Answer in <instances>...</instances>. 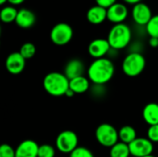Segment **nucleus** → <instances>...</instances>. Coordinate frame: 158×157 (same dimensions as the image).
I'll use <instances>...</instances> for the list:
<instances>
[{"label":"nucleus","mask_w":158,"mask_h":157,"mask_svg":"<svg viewBox=\"0 0 158 157\" xmlns=\"http://www.w3.org/2000/svg\"><path fill=\"white\" fill-rule=\"evenodd\" d=\"M115 74V65L110 58L94 59L87 69V77L94 85H105Z\"/></svg>","instance_id":"1"},{"label":"nucleus","mask_w":158,"mask_h":157,"mask_svg":"<svg viewBox=\"0 0 158 157\" xmlns=\"http://www.w3.org/2000/svg\"><path fill=\"white\" fill-rule=\"evenodd\" d=\"M43 86L48 94L59 97L65 95L69 89V80L64 73L53 71L44 76Z\"/></svg>","instance_id":"2"},{"label":"nucleus","mask_w":158,"mask_h":157,"mask_svg":"<svg viewBox=\"0 0 158 157\" xmlns=\"http://www.w3.org/2000/svg\"><path fill=\"white\" fill-rule=\"evenodd\" d=\"M132 33L131 28L125 23L114 24V26L110 29L107 41L112 49L118 51L126 48L131 41Z\"/></svg>","instance_id":"3"},{"label":"nucleus","mask_w":158,"mask_h":157,"mask_svg":"<svg viewBox=\"0 0 158 157\" xmlns=\"http://www.w3.org/2000/svg\"><path fill=\"white\" fill-rule=\"evenodd\" d=\"M146 67V59L140 52H131L123 59L121 68L123 73L131 78L141 75Z\"/></svg>","instance_id":"4"},{"label":"nucleus","mask_w":158,"mask_h":157,"mask_svg":"<svg viewBox=\"0 0 158 157\" xmlns=\"http://www.w3.org/2000/svg\"><path fill=\"white\" fill-rule=\"evenodd\" d=\"M97 143L106 148H111L119 142L118 130L109 123H102L95 130Z\"/></svg>","instance_id":"5"},{"label":"nucleus","mask_w":158,"mask_h":157,"mask_svg":"<svg viewBox=\"0 0 158 157\" xmlns=\"http://www.w3.org/2000/svg\"><path fill=\"white\" fill-rule=\"evenodd\" d=\"M77 147H79V138L76 132L72 130L61 131L56 139V148L62 154L70 155Z\"/></svg>","instance_id":"6"},{"label":"nucleus","mask_w":158,"mask_h":157,"mask_svg":"<svg viewBox=\"0 0 158 157\" xmlns=\"http://www.w3.org/2000/svg\"><path fill=\"white\" fill-rule=\"evenodd\" d=\"M73 38V29L66 22L56 24L50 31L51 42L58 46L68 44Z\"/></svg>","instance_id":"7"},{"label":"nucleus","mask_w":158,"mask_h":157,"mask_svg":"<svg viewBox=\"0 0 158 157\" xmlns=\"http://www.w3.org/2000/svg\"><path fill=\"white\" fill-rule=\"evenodd\" d=\"M131 155L133 157H145L154 152V143L148 138H137L129 144Z\"/></svg>","instance_id":"8"},{"label":"nucleus","mask_w":158,"mask_h":157,"mask_svg":"<svg viewBox=\"0 0 158 157\" xmlns=\"http://www.w3.org/2000/svg\"><path fill=\"white\" fill-rule=\"evenodd\" d=\"M26 66V59L20 55L19 52H13L9 54L5 61L6 69L12 75L20 74Z\"/></svg>","instance_id":"9"},{"label":"nucleus","mask_w":158,"mask_h":157,"mask_svg":"<svg viewBox=\"0 0 158 157\" xmlns=\"http://www.w3.org/2000/svg\"><path fill=\"white\" fill-rule=\"evenodd\" d=\"M111 49L112 48L107 39L104 38L94 39L88 45V53L94 59L106 57V56L110 52Z\"/></svg>","instance_id":"10"},{"label":"nucleus","mask_w":158,"mask_h":157,"mask_svg":"<svg viewBox=\"0 0 158 157\" xmlns=\"http://www.w3.org/2000/svg\"><path fill=\"white\" fill-rule=\"evenodd\" d=\"M131 16L136 24L140 26H146L152 19V10L145 3H138L133 6L131 10Z\"/></svg>","instance_id":"11"},{"label":"nucleus","mask_w":158,"mask_h":157,"mask_svg":"<svg viewBox=\"0 0 158 157\" xmlns=\"http://www.w3.org/2000/svg\"><path fill=\"white\" fill-rule=\"evenodd\" d=\"M128 7L125 4L122 3L117 2L107 8V19L114 24L124 23L126 19L128 18Z\"/></svg>","instance_id":"12"},{"label":"nucleus","mask_w":158,"mask_h":157,"mask_svg":"<svg viewBox=\"0 0 158 157\" xmlns=\"http://www.w3.org/2000/svg\"><path fill=\"white\" fill-rule=\"evenodd\" d=\"M39 144L33 140H24L16 148V157H38Z\"/></svg>","instance_id":"13"},{"label":"nucleus","mask_w":158,"mask_h":157,"mask_svg":"<svg viewBox=\"0 0 158 157\" xmlns=\"http://www.w3.org/2000/svg\"><path fill=\"white\" fill-rule=\"evenodd\" d=\"M85 72V65L82 60L79 58L70 59L64 68V74L67 76L69 80H72L74 78L83 76Z\"/></svg>","instance_id":"14"},{"label":"nucleus","mask_w":158,"mask_h":157,"mask_svg":"<svg viewBox=\"0 0 158 157\" xmlns=\"http://www.w3.org/2000/svg\"><path fill=\"white\" fill-rule=\"evenodd\" d=\"M86 19L91 24L99 25L107 19V9L101 6L95 5L88 9Z\"/></svg>","instance_id":"15"},{"label":"nucleus","mask_w":158,"mask_h":157,"mask_svg":"<svg viewBox=\"0 0 158 157\" xmlns=\"http://www.w3.org/2000/svg\"><path fill=\"white\" fill-rule=\"evenodd\" d=\"M36 21L35 14L28 9V8H21L18 11V15L16 18V24L21 29H30L31 28Z\"/></svg>","instance_id":"16"},{"label":"nucleus","mask_w":158,"mask_h":157,"mask_svg":"<svg viewBox=\"0 0 158 157\" xmlns=\"http://www.w3.org/2000/svg\"><path fill=\"white\" fill-rule=\"evenodd\" d=\"M91 88V81L86 76H80L69 80V89L75 94H81L88 92Z\"/></svg>","instance_id":"17"},{"label":"nucleus","mask_w":158,"mask_h":157,"mask_svg":"<svg viewBox=\"0 0 158 157\" xmlns=\"http://www.w3.org/2000/svg\"><path fill=\"white\" fill-rule=\"evenodd\" d=\"M143 118L149 126L158 124V104L149 103L143 109Z\"/></svg>","instance_id":"18"},{"label":"nucleus","mask_w":158,"mask_h":157,"mask_svg":"<svg viewBox=\"0 0 158 157\" xmlns=\"http://www.w3.org/2000/svg\"><path fill=\"white\" fill-rule=\"evenodd\" d=\"M118 137H119V142H122L126 144L131 143L134 140L138 138L136 130L130 125H125L119 129Z\"/></svg>","instance_id":"19"},{"label":"nucleus","mask_w":158,"mask_h":157,"mask_svg":"<svg viewBox=\"0 0 158 157\" xmlns=\"http://www.w3.org/2000/svg\"><path fill=\"white\" fill-rule=\"evenodd\" d=\"M131 151L129 144H126L122 142H118L114 146L110 148L109 156L110 157H130Z\"/></svg>","instance_id":"20"},{"label":"nucleus","mask_w":158,"mask_h":157,"mask_svg":"<svg viewBox=\"0 0 158 157\" xmlns=\"http://www.w3.org/2000/svg\"><path fill=\"white\" fill-rule=\"evenodd\" d=\"M18 9L14 6H6L0 11V19L4 23H11L16 20Z\"/></svg>","instance_id":"21"},{"label":"nucleus","mask_w":158,"mask_h":157,"mask_svg":"<svg viewBox=\"0 0 158 157\" xmlns=\"http://www.w3.org/2000/svg\"><path fill=\"white\" fill-rule=\"evenodd\" d=\"M20 55L27 60V59H31L32 58L35 54H36V46L32 43H23L20 48H19V51Z\"/></svg>","instance_id":"22"},{"label":"nucleus","mask_w":158,"mask_h":157,"mask_svg":"<svg viewBox=\"0 0 158 157\" xmlns=\"http://www.w3.org/2000/svg\"><path fill=\"white\" fill-rule=\"evenodd\" d=\"M145 29L150 37L158 38V15L152 17L148 24L145 26Z\"/></svg>","instance_id":"23"},{"label":"nucleus","mask_w":158,"mask_h":157,"mask_svg":"<svg viewBox=\"0 0 158 157\" xmlns=\"http://www.w3.org/2000/svg\"><path fill=\"white\" fill-rule=\"evenodd\" d=\"M56 149L51 144H41L39 145L38 157H55L56 156Z\"/></svg>","instance_id":"24"},{"label":"nucleus","mask_w":158,"mask_h":157,"mask_svg":"<svg viewBox=\"0 0 158 157\" xmlns=\"http://www.w3.org/2000/svg\"><path fill=\"white\" fill-rule=\"evenodd\" d=\"M69 157H94V155L90 149L84 146H79L69 155Z\"/></svg>","instance_id":"25"},{"label":"nucleus","mask_w":158,"mask_h":157,"mask_svg":"<svg viewBox=\"0 0 158 157\" xmlns=\"http://www.w3.org/2000/svg\"><path fill=\"white\" fill-rule=\"evenodd\" d=\"M0 157H16V149L7 143L0 145Z\"/></svg>","instance_id":"26"},{"label":"nucleus","mask_w":158,"mask_h":157,"mask_svg":"<svg viewBox=\"0 0 158 157\" xmlns=\"http://www.w3.org/2000/svg\"><path fill=\"white\" fill-rule=\"evenodd\" d=\"M147 138L153 143H158V124L149 126L147 130Z\"/></svg>","instance_id":"27"},{"label":"nucleus","mask_w":158,"mask_h":157,"mask_svg":"<svg viewBox=\"0 0 158 157\" xmlns=\"http://www.w3.org/2000/svg\"><path fill=\"white\" fill-rule=\"evenodd\" d=\"M95 3H96V5L101 6H103V7L107 9L112 5L116 4L117 0H95Z\"/></svg>","instance_id":"28"},{"label":"nucleus","mask_w":158,"mask_h":157,"mask_svg":"<svg viewBox=\"0 0 158 157\" xmlns=\"http://www.w3.org/2000/svg\"><path fill=\"white\" fill-rule=\"evenodd\" d=\"M149 45L153 48L158 47V38L156 37H150L149 39Z\"/></svg>","instance_id":"29"},{"label":"nucleus","mask_w":158,"mask_h":157,"mask_svg":"<svg viewBox=\"0 0 158 157\" xmlns=\"http://www.w3.org/2000/svg\"><path fill=\"white\" fill-rule=\"evenodd\" d=\"M25 0H8L7 2L11 5V6H19V5H21Z\"/></svg>","instance_id":"30"},{"label":"nucleus","mask_w":158,"mask_h":157,"mask_svg":"<svg viewBox=\"0 0 158 157\" xmlns=\"http://www.w3.org/2000/svg\"><path fill=\"white\" fill-rule=\"evenodd\" d=\"M125 3H127V4H130V5H136V4H138V3H141L142 2V0H123Z\"/></svg>","instance_id":"31"},{"label":"nucleus","mask_w":158,"mask_h":157,"mask_svg":"<svg viewBox=\"0 0 158 157\" xmlns=\"http://www.w3.org/2000/svg\"><path fill=\"white\" fill-rule=\"evenodd\" d=\"M74 94H75V93H73V92H72L70 89H69V90H68V92L66 93V94H65V95H66L67 97H72V96H74Z\"/></svg>","instance_id":"32"},{"label":"nucleus","mask_w":158,"mask_h":157,"mask_svg":"<svg viewBox=\"0 0 158 157\" xmlns=\"http://www.w3.org/2000/svg\"><path fill=\"white\" fill-rule=\"evenodd\" d=\"M8 0H0V5H5Z\"/></svg>","instance_id":"33"},{"label":"nucleus","mask_w":158,"mask_h":157,"mask_svg":"<svg viewBox=\"0 0 158 157\" xmlns=\"http://www.w3.org/2000/svg\"><path fill=\"white\" fill-rule=\"evenodd\" d=\"M145 157H156L155 155H148V156H145Z\"/></svg>","instance_id":"34"}]
</instances>
